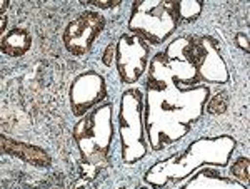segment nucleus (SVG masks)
Returning a JSON list of instances; mask_svg holds the SVG:
<instances>
[{
  "label": "nucleus",
  "mask_w": 250,
  "mask_h": 189,
  "mask_svg": "<svg viewBox=\"0 0 250 189\" xmlns=\"http://www.w3.org/2000/svg\"><path fill=\"white\" fill-rule=\"evenodd\" d=\"M233 149H235V139H232L230 136L199 139L190 144L182 154H173L168 159L152 166L145 174V183L162 188L168 183L180 184L190 176V172H195L202 166L210 164V166L225 167Z\"/></svg>",
  "instance_id": "nucleus-2"
},
{
  "label": "nucleus",
  "mask_w": 250,
  "mask_h": 189,
  "mask_svg": "<svg viewBox=\"0 0 250 189\" xmlns=\"http://www.w3.org/2000/svg\"><path fill=\"white\" fill-rule=\"evenodd\" d=\"M208 87L165 86L162 89L147 87V106L144 112L145 131L152 149L160 151L188 134L192 124L200 119L208 100Z\"/></svg>",
  "instance_id": "nucleus-1"
},
{
  "label": "nucleus",
  "mask_w": 250,
  "mask_h": 189,
  "mask_svg": "<svg viewBox=\"0 0 250 189\" xmlns=\"http://www.w3.org/2000/svg\"><path fill=\"white\" fill-rule=\"evenodd\" d=\"M229 107V95L227 92H219L217 95H213V99L208 102L207 112L208 114H224Z\"/></svg>",
  "instance_id": "nucleus-14"
},
{
  "label": "nucleus",
  "mask_w": 250,
  "mask_h": 189,
  "mask_svg": "<svg viewBox=\"0 0 250 189\" xmlns=\"http://www.w3.org/2000/svg\"><path fill=\"white\" fill-rule=\"evenodd\" d=\"M32 46L30 32L23 27H14L2 35V52L9 57H20Z\"/></svg>",
  "instance_id": "nucleus-11"
},
{
  "label": "nucleus",
  "mask_w": 250,
  "mask_h": 189,
  "mask_svg": "<svg viewBox=\"0 0 250 189\" xmlns=\"http://www.w3.org/2000/svg\"><path fill=\"white\" fill-rule=\"evenodd\" d=\"M122 0H82L83 5H94L99 9H114V7L120 5Z\"/></svg>",
  "instance_id": "nucleus-15"
},
{
  "label": "nucleus",
  "mask_w": 250,
  "mask_h": 189,
  "mask_svg": "<svg viewBox=\"0 0 250 189\" xmlns=\"http://www.w3.org/2000/svg\"><path fill=\"white\" fill-rule=\"evenodd\" d=\"M0 27H2V34H5V27H7V17L5 15H2V19H0Z\"/></svg>",
  "instance_id": "nucleus-18"
},
{
  "label": "nucleus",
  "mask_w": 250,
  "mask_h": 189,
  "mask_svg": "<svg viewBox=\"0 0 250 189\" xmlns=\"http://www.w3.org/2000/svg\"><path fill=\"white\" fill-rule=\"evenodd\" d=\"M120 142H122V159L125 164H134L147 156L144 122V97L139 89L124 92L119 112Z\"/></svg>",
  "instance_id": "nucleus-5"
},
{
  "label": "nucleus",
  "mask_w": 250,
  "mask_h": 189,
  "mask_svg": "<svg viewBox=\"0 0 250 189\" xmlns=\"http://www.w3.org/2000/svg\"><path fill=\"white\" fill-rule=\"evenodd\" d=\"M247 35L245 34H237L235 35V42H237V46L240 47V49H244L245 52H249V44H247Z\"/></svg>",
  "instance_id": "nucleus-17"
},
{
  "label": "nucleus",
  "mask_w": 250,
  "mask_h": 189,
  "mask_svg": "<svg viewBox=\"0 0 250 189\" xmlns=\"http://www.w3.org/2000/svg\"><path fill=\"white\" fill-rule=\"evenodd\" d=\"M2 149L3 152L17 156L19 159L25 161L29 164H34V166L45 167L50 164V158H48V154L43 149L30 146V144L25 142H17V141H12L9 138H5V136H2Z\"/></svg>",
  "instance_id": "nucleus-9"
},
{
  "label": "nucleus",
  "mask_w": 250,
  "mask_h": 189,
  "mask_svg": "<svg viewBox=\"0 0 250 189\" xmlns=\"http://www.w3.org/2000/svg\"><path fill=\"white\" fill-rule=\"evenodd\" d=\"M107 97L105 79L99 72L88 71L80 74L72 82L70 87V106L72 114L82 118L94 106L100 104Z\"/></svg>",
  "instance_id": "nucleus-8"
},
{
  "label": "nucleus",
  "mask_w": 250,
  "mask_h": 189,
  "mask_svg": "<svg viewBox=\"0 0 250 189\" xmlns=\"http://www.w3.org/2000/svg\"><path fill=\"white\" fill-rule=\"evenodd\" d=\"M179 186L182 188H245L244 183H239L235 179H227L220 174L217 169L212 167H204L202 171H199L195 174V178L190 179L188 183H180Z\"/></svg>",
  "instance_id": "nucleus-10"
},
{
  "label": "nucleus",
  "mask_w": 250,
  "mask_h": 189,
  "mask_svg": "<svg viewBox=\"0 0 250 189\" xmlns=\"http://www.w3.org/2000/svg\"><path fill=\"white\" fill-rule=\"evenodd\" d=\"M114 59H115V44H108L105 52H104V55H102V62L105 64V66H112Z\"/></svg>",
  "instance_id": "nucleus-16"
},
{
  "label": "nucleus",
  "mask_w": 250,
  "mask_h": 189,
  "mask_svg": "<svg viewBox=\"0 0 250 189\" xmlns=\"http://www.w3.org/2000/svg\"><path fill=\"white\" fill-rule=\"evenodd\" d=\"M202 0H182L179 2V20L180 22H192L202 12Z\"/></svg>",
  "instance_id": "nucleus-12"
},
{
  "label": "nucleus",
  "mask_w": 250,
  "mask_h": 189,
  "mask_svg": "<svg viewBox=\"0 0 250 189\" xmlns=\"http://www.w3.org/2000/svg\"><path fill=\"white\" fill-rule=\"evenodd\" d=\"M105 27V19L95 10H87L75 17L63 32L65 49L74 55H85L90 52L95 39Z\"/></svg>",
  "instance_id": "nucleus-7"
},
{
  "label": "nucleus",
  "mask_w": 250,
  "mask_h": 189,
  "mask_svg": "<svg viewBox=\"0 0 250 189\" xmlns=\"http://www.w3.org/2000/svg\"><path fill=\"white\" fill-rule=\"evenodd\" d=\"M179 22V0H137L128 20V29L147 42L159 46L175 32Z\"/></svg>",
  "instance_id": "nucleus-3"
},
{
  "label": "nucleus",
  "mask_w": 250,
  "mask_h": 189,
  "mask_svg": "<svg viewBox=\"0 0 250 189\" xmlns=\"http://www.w3.org/2000/svg\"><path fill=\"white\" fill-rule=\"evenodd\" d=\"M150 57V46L137 34L120 35L115 44V64L125 84H135L144 75Z\"/></svg>",
  "instance_id": "nucleus-6"
},
{
  "label": "nucleus",
  "mask_w": 250,
  "mask_h": 189,
  "mask_svg": "<svg viewBox=\"0 0 250 189\" xmlns=\"http://www.w3.org/2000/svg\"><path fill=\"white\" fill-rule=\"evenodd\" d=\"M7 7H9V0H2V9H0V12L3 14V10H5Z\"/></svg>",
  "instance_id": "nucleus-19"
},
{
  "label": "nucleus",
  "mask_w": 250,
  "mask_h": 189,
  "mask_svg": "<svg viewBox=\"0 0 250 189\" xmlns=\"http://www.w3.org/2000/svg\"><path fill=\"white\" fill-rule=\"evenodd\" d=\"M249 171H250L249 158H239L235 163H233V166L230 167V176H232V179H240L244 184H247Z\"/></svg>",
  "instance_id": "nucleus-13"
},
{
  "label": "nucleus",
  "mask_w": 250,
  "mask_h": 189,
  "mask_svg": "<svg viewBox=\"0 0 250 189\" xmlns=\"http://www.w3.org/2000/svg\"><path fill=\"white\" fill-rule=\"evenodd\" d=\"M112 104H104L87 114L74 129V139L77 142L82 159L88 164L105 163L114 138L112 122Z\"/></svg>",
  "instance_id": "nucleus-4"
}]
</instances>
